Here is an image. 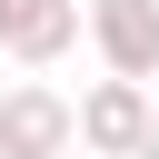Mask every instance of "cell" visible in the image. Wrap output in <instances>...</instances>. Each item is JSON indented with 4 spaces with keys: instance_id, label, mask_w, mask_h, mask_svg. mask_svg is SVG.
<instances>
[{
    "instance_id": "cell-1",
    "label": "cell",
    "mask_w": 159,
    "mask_h": 159,
    "mask_svg": "<svg viewBox=\"0 0 159 159\" xmlns=\"http://www.w3.org/2000/svg\"><path fill=\"white\" fill-rule=\"evenodd\" d=\"M139 129H149V80H119V70L70 109V139H80L89 159H129V149H139Z\"/></svg>"
},
{
    "instance_id": "cell-2",
    "label": "cell",
    "mask_w": 159,
    "mask_h": 159,
    "mask_svg": "<svg viewBox=\"0 0 159 159\" xmlns=\"http://www.w3.org/2000/svg\"><path fill=\"white\" fill-rule=\"evenodd\" d=\"M80 30L119 80H159V0H89Z\"/></svg>"
},
{
    "instance_id": "cell-3",
    "label": "cell",
    "mask_w": 159,
    "mask_h": 159,
    "mask_svg": "<svg viewBox=\"0 0 159 159\" xmlns=\"http://www.w3.org/2000/svg\"><path fill=\"white\" fill-rule=\"evenodd\" d=\"M50 149H70V99L50 80H20L0 99V159H50Z\"/></svg>"
},
{
    "instance_id": "cell-4",
    "label": "cell",
    "mask_w": 159,
    "mask_h": 159,
    "mask_svg": "<svg viewBox=\"0 0 159 159\" xmlns=\"http://www.w3.org/2000/svg\"><path fill=\"white\" fill-rule=\"evenodd\" d=\"M0 50H10L20 70H50V60H70V50H80V0H40V10H30V20L0 40Z\"/></svg>"
},
{
    "instance_id": "cell-5",
    "label": "cell",
    "mask_w": 159,
    "mask_h": 159,
    "mask_svg": "<svg viewBox=\"0 0 159 159\" xmlns=\"http://www.w3.org/2000/svg\"><path fill=\"white\" fill-rule=\"evenodd\" d=\"M30 10H40V0H0V40H10V30L30 20Z\"/></svg>"
},
{
    "instance_id": "cell-6",
    "label": "cell",
    "mask_w": 159,
    "mask_h": 159,
    "mask_svg": "<svg viewBox=\"0 0 159 159\" xmlns=\"http://www.w3.org/2000/svg\"><path fill=\"white\" fill-rule=\"evenodd\" d=\"M129 159H159V109H149V129H139V149H129Z\"/></svg>"
},
{
    "instance_id": "cell-7",
    "label": "cell",
    "mask_w": 159,
    "mask_h": 159,
    "mask_svg": "<svg viewBox=\"0 0 159 159\" xmlns=\"http://www.w3.org/2000/svg\"><path fill=\"white\" fill-rule=\"evenodd\" d=\"M50 159H89V149H80V139H70V149H50Z\"/></svg>"
},
{
    "instance_id": "cell-8",
    "label": "cell",
    "mask_w": 159,
    "mask_h": 159,
    "mask_svg": "<svg viewBox=\"0 0 159 159\" xmlns=\"http://www.w3.org/2000/svg\"><path fill=\"white\" fill-rule=\"evenodd\" d=\"M149 109H159V99H149Z\"/></svg>"
}]
</instances>
